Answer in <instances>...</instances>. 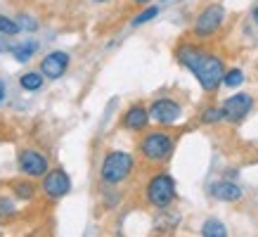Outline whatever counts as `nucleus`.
Returning a JSON list of instances; mask_svg holds the SVG:
<instances>
[{"label":"nucleus","mask_w":258,"mask_h":237,"mask_svg":"<svg viewBox=\"0 0 258 237\" xmlns=\"http://www.w3.org/2000/svg\"><path fill=\"white\" fill-rule=\"evenodd\" d=\"M202 235L204 237H225L227 230H225V225H223L220 221H216V218H209V221L202 225Z\"/></svg>","instance_id":"nucleus-13"},{"label":"nucleus","mask_w":258,"mask_h":237,"mask_svg":"<svg viewBox=\"0 0 258 237\" xmlns=\"http://www.w3.org/2000/svg\"><path fill=\"white\" fill-rule=\"evenodd\" d=\"M223 83H225L227 88H237V86H242V83H244V74H242L239 69L227 71V74H225V79H223Z\"/></svg>","instance_id":"nucleus-17"},{"label":"nucleus","mask_w":258,"mask_h":237,"mask_svg":"<svg viewBox=\"0 0 258 237\" xmlns=\"http://www.w3.org/2000/svg\"><path fill=\"white\" fill-rule=\"evenodd\" d=\"M43 74H36V71H29V74H24L22 76V88L24 90H38L40 83H43V79H40Z\"/></svg>","instance_id":"nucleus-15"},{"label":"nucleus","mask_w":258,"mask_h":237,"mask_svg":"<svg viewBox=\"0 0 258 237\" xmlns=\"http://www.w3.org/2000/svg\"><path fill=\"white\" fill-rule=\"evenodd\" d=\"M211 195L216 199H223V202H237V199H242V190L237 188L235 183L223 181V183H213Z\"/></svg>","instance_id":"nucleus-11"},{"label":"nucleus","mask_w":258,"mask_h":237,"mask_svg":"<svg viewBox=\"0 0 258 237\" xmlns=\"http://www.w3.org/2000/svg\"><path fill=\"white\" fill-rule=\"evenodd\" d=\"M145 192H147L149 204L164 209V206H168L173 202V197H175V181H173L168 173H159L147 183V190H145Z\"/></svg>","instance_id":"nucleus-3"},{"label":"nucleus","mask_w":258,"mask_h":237,"mask_svg":"<svg viewBox=\"0 0 258 237\" xmlns=\"http://www.w3.org/2000/svg\"><path fill=\"white\" fill-rule=\"evenodd\" d=\"M159 15V8H147L145 12H140V15L133 19V26H140V24H147L149 19H154V17Z\"/></svg>","instance_id":"nucleus-19"},{"label":"nucleus","mask_w":258,"mask_h":237,"mask_svg":"<svg viewBox=\"0 0 258 237\" xmlns=\"http://www.w3.org/2000/svg\"><path fill=\"white\" fill-rule=\"evenodd\" d=\"M67 67H69V55L55 50V52L45 55V60L40 62V74L45 79H59L64 71H67Z\"/></svg>","instance_id":"nucleus-10"},{"label":"nucleus","mask_w":258,"mask_h":237,"mask_svg":"<svg viewBox=\"0 0 258 237\" xmlns=\"http://www.w3.org/2000/svg\"><path fill=\"white\" fill-rule=\"evenodd\" d=\"M223 17H225V10L220 5H209L202 15L197 17L195 33L197 36H211V33H216L220 29V24H223Z\"/></svg>","instance_id":"nucleus-6"},{"label":"nucleus","mask_w":258,"mask_h":237,"mask_svg":"<svg viewBox=\"0 0 258 237\" xmlns=\"http://www.w3.org/2000/svg\"><path fill=\"white\" fill-rule=\"evenodd\" d=\"M69 190H71V181H69V175L64 173L62 168H55V171L45 173V181H43V192H45L50 199L64 197Z\"/></svg>","instance_id":"nucleus-9"},{"label":"nucleus","mask_w":258,"mask_h":237,"mask_svg":"<svg viewBox=\"0 0 258 237\" xmlns=\"http://www.w3.org/2000/svg\"><path fill=\"white\" fill-rule=\"evenodd\" d=\"M8 50H12V45L5 40V33H0V52H8Z\"/></svg>","instance_id":"nucleus-22"},{"label":"nucleus","mask_w":258,"mask_h":237,"mask_svg":"<svg viewBox=\"0 0 258 237\" xmlns=\"http://www.w3.org/2000/svg\"><path fill=\"white\" fill-rule=\"evenodd\" d=\"M133 3H149V0H133Z\"/></svg>","instance_id":"nucleus-25"},{"label":"nucleus","mask_w":258,"mask_h":237,"mask_svg":"<svg viewBox=\"0 0 258 237\" xmlns=\"http://www.w3.org/2000/svg\"><path fill=\"white\" fill-rule=\"evenodd\" d=\"M180 114H182V109H180V104L173 102V100H157V102H152V107H149V118L161 124V126L175 124L180 118Z\"/></svg>","instance_id":"nucleus-7"},{"label":"nucleus","mask_w":258,"mask_h":237,"mask_svg":"<svg viewBox=\"0 0 258 237\" xmlns=\"http://www.w3.org/2000/svg\"><path fill=\"white\" fill-rule=\"evenodd\" d=\"M220 118H223V109H218V107H209V109H204V114H202L204 124H216Z\"/></svg>","instance_id":"nucleus-18"},{"label":"nucleus","mask_w":258,"mask_h":237,"mask_svg":"<svg viewBox=\"0 0 258 237\" xmlns=\"http://www.w3.org/2000/svg\"><path fill=\"white\" fill-rule=\"evenodd\" d=\"M93 3H107V0H93Z\"/></svg>","instance_id":"nucleus-26"},{"label":"nucleus","mask_w":258,"mask_h":237,"mask_svg":"<svg viewBox=\"0 0 258 237\" xmlns=\"http://www.w3.org/2000/svg\"><path fill=\"white\" fill-rule=\"evenodd\" d=\"M0 100H5V86H3V81H0Z\"/></svg>","instance_id":"nucleus-23"},{"label":"nucleus","mask_w":258,"mask_h":237,"mask_svg":"<svg viewBox=\"0 0 258 237\" xmlns=\"http://www.w3.org/2000/svg\"><path fill=\"white\" fill-rule=\"evenodd\" d=\"M251 107H253V97L246 93H237V95H232V97H227L220 109H223V118H225V121L237 124V121H242V118L249 114Z\"/></svg>","instance_id":"nucleus-5"},{"label":"nucleus","mask_w":258,"mask_h":237,"mask_svg":"<svg viewBox=\"0 0 258 237\" xmlns=\"http://www.w3.org/2000/svg\"><path fill=\"white\" fill-rule=\"evenodd\" d=\"M19 26H24V29H29V31H36L38 29V24H36V19L33 17H19Z\"/></svg>","instance_id":"nucleus-21"},{"label":"nucleus","mask_w":258,"mask_h":237,"mask_svg":"<svg viewBox=\"0 0 258 237\" xmlns=\"http://www.w3.org/2000/svg\"><path fill=\"white\" fill-rule=\"evenodd\" d=\"M133 171V157L128 152H109L104 157V164H102V181L107 185H116V183L125 181Z\"/></svg>","instance_id":"nucleus-2"},{"label":"nucleus","mask_w":258,"mask_h":237,"mask_svg":"<svg viewBox=\"0 0 258 237\" xmlns=\"http://www.w3.org/2000/svg\"><path fill=\"white\" fill-rule=\"evenodd\" d=\"M147 121H149L147 109H142V107H131L123 116V126L128 128V131H142V128L147 126Z\"/></svg>","instance_id":"nucleus-12"},{"label":"nucleus","mask_w":258,"mask_h":237,"mask_svg":"<svg viewBox=\"0 0 258 237\" xmlns=\"http://www.w3.org/2000/svg\"><path fill=\"white\" fill-rule=\"evenodd\" d=\"M38 50V43H22L19 47H12V55H15L17 62H29L31 60V55Z\"/></svg>","instance_id":"nucleus-14"},{"label":"nucleus","mask_w":258,"mask_h":237,"mask_svg":"<svg viewBox=\"0 0 258 237\" xmlns=\"http://www.w3.org/2000/svg\"><path fill=\"white\" fill-rule=\"evenodd\" d=\"M253 19H256V24H258V8L253 10Z\"/></svg>","instance_id":"nucleus-24"},{"label":"nucleus","mask_w":258,"mask_h":237,"mask_svg":"<svg viewBox=\"0 0 258 237\" xmlns=\"http://www.w3.org/2000/svg\"><path fill=\"white\" fill-rule=\"evenodd\" d=\"M178 60L182 67H187V69L195 74L197 81H199V86H202L206 93H213V90L223 83V79H225L223 60L211 55V52H206V50H202V47L182 45L178 50Z\"/></svg>","instance_id":"nucleus-1"},{"label":"nucleus","mask_w":258,"mask_h":237,"mask_svg":"<svg viewBox=\"0 0 258 237\" xmlns=\"http://www.w3.org/2000/svg\"><path fill=\"white\" fill-rule=\"evenodd\" d=\"M19 22H12V19H8V17L0 15V33H5V36H15V33H19Z\"/></svg>","instance_id":"nucleus-16"},{"label":"nucleus","mask_w":258,"mask_h":237,"mask_svg":"<svg viewBox=\"0 0 258 237\" xmlns=\"http://www.w3.org/2000/svg\"><path fill=\"white\" fill-rule=\"evenodd\" d=\"M19 168H22V173L31 175V178H40L47 173V157L43 152L26 150L19 154Z\"/></svg>","instance_id":"nucleus-8"},{"label":"nucleus","mask_w":258,"mask_h":237,"mask_svg":"<svg viewBox=\"0 0 258 237\" xmlns=\"http://www.w3.org/2000/svg\"><path fill=\"white\" fill-rule=\"evenodd\" d=\"M140 150L145 154V159H149V161H166L173 154V140L168 133L154 131V133L145 135Z\"/></svg>","instance_id":"nucleus-4"},{"label":"nucleus","mask_w":258,"mask_h":237,"mask_svg":"<svg viewBox=\"0 0 258 237\" xmlns=\"http://www.w3.org/2000/svg\"><path fill=\"white\" fill-rule=\"evenodd\" d=\"M15 190H17V197H22V199H29L31 197V192H33V188L31 185H26V183H19Z\"/></svg>","instance_id":"nucleus-20"}]
</instances>
